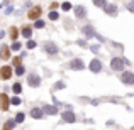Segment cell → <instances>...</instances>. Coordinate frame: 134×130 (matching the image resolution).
<instances>
[{
	"mask_svg": "<svg viewBox=\"0 0 134 130\" xmlns=\"http://www.w3.org/2000/svg\"><path fill=\"white\" fill-rule=\"evenodd\" d=\"M22 36L29 39V37L32 36V29H31V27H24V29H22Z\"/></svg>",
	"mask_w": 134,
	"mask_h": 130,
	"instance_id": "obj_18",
	"label": "cell"
},
{
	"mask_svg": "<svg viewBox=\"0 0 134 130\" xmlns=\"http://www.w3.org/2000/svg\"><path fill=\"white\" fill-rule=\"evenodd\" d=\"M82 30H83V34H85V37H93L95 36V30H93L92 26H85Z\"/></svg>",
	"mask_w": 134,
	"mask_h": 130,
	"instance_id": "obj_11",
	"label": "cell"
},
{
	"mask_svg": "<svg viewBox=\"0 0 134 130\" xmlns=\"http://www.w3.org/2000/svg\"><path fill=\"white\" fill-rule=\"evenodd\" d=\"M104 7H105V12H107L109 15H112V17L117 15V7L115 5H104Z\"/></svg>",
	"mask_w": 134,
	"mask_h": 130,
	"instance_id": "obj_12",
	"label": "cell"
},
{
	"mask_svg": "<svg viewBox=\"0 0 134 130\" xmlns=\"http://www.w3.org/2000/svg\"><path fill=\"white\" fill-rule=\"evenodd\" d=\"M56 7H58V3H56V2H53V3H51V5H49V9H51V10H54V9H56Z\"/></svg>",
	"mask_w": 134,
	"mask_h": 130,
	"instance_id": "obj_30",
	"label": "cell"
},
{
	"mask_svg": "<svg viewBox=\"0 0 134 130\" xmlns=\"http://www.w3.org/2000/svg\"><path fill=\"white\" fill-rule=\"evenodd\" d=\"M12 103H14V105H19V103H20V100L15 96V98H12Z\"/></svg>",
	"mask_w": 134,
	"mask_h": 130,
	"instance_id": "obj_29",
	"label": "cell"
},
{
	"mask_svg": "<svg viewBox=\"0 0 134 130\" xmlns=\"http://www.w3.org/2000/svg\"><path fill=\"white\" fill-rule=\"evenodd\" d=\"M9 58H10L9 46H2V47H0V59H9Z\"/></svg>",
	"mask_w": 134,
	"mask_h": 130,
	"instance_id": "obj_9",
	"label": "cell"
},
{
	"mask_svg": "<svg viewBox=\"0 0 134 130\" xmlns=\"http://www.w3.org/2000/svg\"><path fill=\"white\" fill-rule=\"evenodd\" d=\"M93 3H95L97 7H104L105 3H107V0H93Z\"/></svg>",
	"mask_w": 134,
	"mask_h": 130,
	"instance_id": "obj_21",
	"label": "cell"
},
{
	"mask_svg": "<svg viewBox=\"0 0 134 130\" xmlns=\"http://www.w3.org/2000/svg\"><path fill=\"white\" fill-rule=\"evenodd\" d=\"M12 76V68L10 66H2L0 68V79H9Z\"/></svg>",
	"mask_w": 134,
	"mask_h": 130,
	"instance_id": "obj_4",
	"label": "cell"
},
{
	"mask_svg": "<svg viewBox=\"0 0 134 130\" xmlns=\"http://www.w3.org/2000/svg\"><path fill=\"white\" fill-rule=\"evenodd\" d=\"M12 49H14V51H19V49H20V44L19 42H14L12 44Z\"/></svg>",
	"mask_w": 134,
	"mask_h": 130,
	"instance_id": "obj_28",
	"label": "cell"
},
{
	"mask_svg": "<svg viewBox=\"0 0 134 130\" xmlns=\"http://www.w3.org/2000/svg\"><path fill=\"white\" fill-rule=\"evenodd\" d=\"M121 79H122L124 85H134V75H132V71H124L121 75Z\"/></svg>",
	"mask_w": 134,
	"mask_h": 130,
	"instance_id": "obj_1",
	"label": "cell"
},
{
	"mask_svg": "<svg viewBox=\"0 0 134 130\" xmlns=\"http://www.w3.org/2000/svg\"><path fill=\"white\" fill-rule=\"evenodd\" d=\"M34 27H36V29H41V27H44V22H43V20H36Z\"/></svg>",
	"mask_w": 134,
	"mask_h": 130,
	"instance_id": "obj_25",
	"label": "cell"
},
{
	"mask_svg": "<svg viewBox=\"0 0 134 130\" xmlns=\"http://www.w3.org/2000/svg\"><path fill=\"white\" fill-rule=\"evenodd\" d=\"M15 75H19V76H22V75H24V68H22L20 64L15 68Z\"/></svg>",
	"mask_w": 134,
	"mask_h": 130,
	"instance_id": "obj_22",
	"label": "cell"
},
{
	"mask_svg": "<svg viewBox=\"0 0 134 130\" xmlns=\"http://www.w3.org/2000/svg\"><path fill=\"white\" fill-rule=\"evenodd\" d=\"M27 83H29L32 88H37L41 85V78H39V75H36V73H31L29 75V78H27Z\"/></svg>",
	"mask_w": 134,
	"mask_h": 130,
	"instance_id": "obj_2",
	"label": "cell"
},
{
	"mask_svg": "<svg viewBox=\"0 0 134 130\" xmlns=\"http://www.w3.org/2000/svg\"><path fill=\"white\" fill-rule=\"evenodd\" d=\"M27 47H29V49H34V47H36V42H34V41H29V42H27Z\"/></svg>",
	"mask_w": 134,
	"mask_h": 130,
	"instance_id": "obj_27",
	"label": "cell"
},
{
	"mask_svg": "<svg viewBox=\"0 0 134 130\" xmlns=\"http://www.w3.org/2000/svg\"><path fill=\"white\" fill-rule=\"evenodd\" d=\"M14 127H15V122H14V120H7L2 130H14Z\"/></svg>",
	"mask_w": 134,
	"mask_h": 130,
	"instance_id": "obj_17",
	"label": "cell"
},
{
	"mask_svg": "<svg viewBox=\"0 0 134 130\" xmlns=\"http://www.w3.org/2000/svg\"><path fill=\"white\" fill-rule=\"evenodd\" d=\"M20 90H22L20 83H15V85H14V93H20Z\"/></svg>",
	"mask_w": 134,
	"mask_h": 130,
	"instance_id": "obj_23",
	"label": "cell"
},
{
	"mask_svg": "<svg viewBox=\"0 0 134 130\" xmlns=\"http://www.w3.org/2000/svg\"><path fill=\"white\" fill-rule=\"evenodd\" d=\"M110 66H112L114 71H122V69H124V61H122L121 58H114L112 63H110Z\"/></svg>",
	"mask_w": 134,
	"mask_h": 130,
	"instance_id": "obj_3",
	"label": "cell"
},
{
	"mask_svg": "<svg viewBox=\"0 0 134 130\" xmlns=\"http://www.w3.org/2000/svg\"><path fill=\"white\" fill-rule=\"evenodd\" d=\"M75 14H76V17L83 19V17L87 15V10H85V7H76V9H75Z\"/></svg>",
	"mask_w": 134,
	"mask_h": 130,
	"instance_id": "obj_15",
	"label": "cell"
},
{
	"mask_svg": "<svg viewBox=\"0 0 134 130\" xmlns=\"http://www.w3.org/2000/svg\"><path fill=\"white\" fill-rule=\"evenodd\" d=\"M17 36H19L17 29H15V27H12V29H10V37H12V39H17Z\"/></svg>",
	"mask_w": 134,
	"mask_h": 130,
	"instance_id": "obj_19",
	"label": "cell"
},
{
	"mask_svg": "<svg viewBox=\"0 0 134 130\" xmlns=\"http://www.w3.org/2000/svg\"><path fill=\"white\" fill-rule=\"evenodd\" d=\"M61 9L65 10V12H68V10H71V3H70V2H65V3L61 5Z\"/></svg>",
	"mask_w": 134,
	"mask_h": 130,
	"instance_id": "obj_20",
	"label": "cell"
},
{
	"mask_svg": "<svg viewBox=\"0 0 134 130\" xmlns=\"http://www.w3.org/2000/svg\"><path fill=\"white\" fill-rule=\"evenodd\" d=\"M44 49H46V52H48V54H56V52H58V47H56L54 44H46L44 46Z\"/></svg>",
	"mask_w": 134,
	"mask_h": 130,
	"instance_id": "obj_13",
	"label": "cell"
},
{
	"mask_svg": "<svg viewBox=\"0 0 134 130\" xmlns=\"http://www.w3.org/2000/svg\"><path fill=\"white\" fill-rule=\"evenodd\" d=\"M31 117H32V118H43V110H39V108H32V110H31Z\"/></svg>",
	"mask_w": 134,
	"mask_h": 130,
	"instance_id": "obj_16",
	"label": "cell"
},
{
	"mask_svg": "<svg viewBox=\"0 0 134 130\" xmlns=\"http://www.w3.org/2000/svg\"><path fill=\"white\" fill-rule=\"evenodd\" d=\"M49 19H51V20H56V19H58V14L51 10V12H49Z\"/></svg>",
	"mask_w": 134,
	"mask_h": 130,
	"instance_id": "obj_26",
	"label": "cell"
},
{
	"mask_svg": "<svg viewBox=\"0 0 134 130\" xmlns=\"http://www.w3.org/2000/svg\"><path fill=\"white\" fill-rule=\"evenodd\" d=\"M43 112H46L48 115H56V113H58V108H56V107H51V105H44V107H43Z\"/></svg>",
	"mask_w": 134,
	"mask_h": 130,
	"instance_id": "obj_10",
	"label": "cell"
},
{
	"mask_svg": "<svg viewBox=\"0 0 134 130\" xmlns=\"http://www.w3.org/2000/svg\"><path fill=\"white\" fill-rule=\"evenodd\" d=\"M41 12H43V10H41V7H32V9L27 12V17H29V19H32V20H36L37 17L41 15Z\"/></svg>",
	"mask_w": 134,
	"mask_h": 130,
	"instance_id": "obj_6",
	"label": "cell"
},
{
	"mask_svg": "<svg viewBox=\"0 0 134 130\" xmlns=\"http://www.w3.org/2000/svg\"><path fill=\"white\" fill-rule=\"evenodd\" d=\"M14 64L19 66V64H20V58H15V59H14Z\"/></svg>",
	"mask_w": 134,
	"mask_h": 130,
	"instance_id": "obj_31",
	"label": "cell"
},
{
	"mask_svg": "<svg viewBox=\"0 0 134 130\" xmlns=\"http://www.w3.org/2000/svg\"><path fill=\"white\" fill-rule=\"evenodd\" d=\"M9 103H10L9 96H7L5 93H0V110H2V112H5L7 108H9Z\"/></svg>",
	"mask_w": 134,
	"mask_h": 130,
	"instance_id": "obj_5",
	"label": "cell"
},
{
	"mask_svg": "<svg viewBox=\"0 0 134 130\" xmlns=\"http://www.w3.org/2000/svg\"><path fill=\"white\" fill-rule=\"evenodd\" d=\"M22 120H24V113H19V115L15 117V120H14V122H15V123H20Z\"/></svg>",
	"mask_w": 134,
	"mask_h": 130,
	"instance_id": "obj_24",
	"label": "cell"
},
{
	"mask_svg": "<svg viewBox=\"0 0 134 130\" xmlns=\"http://www.w3.org/2000/svg\"><path fill=\"white\" fill-rule=\"evenodd\" d=\"M70 68H71V69H75V71H82V69L85 68V64H83V61H82V59H73V61H71V64H70Z\"/></svg>",
	"mask_w": 134,
	"mask_h": 130,
	"instance_id": "obj_7",
	"label": "cell"
},
{
	"mask_svg": "<svg viewBox=\"0 0 134 130\" xmlns=\"http://www.w3.org/2000/svg\"><path fill=\"white\" fill-rule=\"evenodd\" d=\"M90 69L93 73H100V69H102V63L98 61V59H92V63H90Z\"/></svg>",
	"mask_w": 134,
	"mask_h": 130,
	"instance_id": "obj_8",
	"label": "cell"
},
{
	"mask_svg": "<svg viewBox=\"0 0 134 130\" xmlns=\"http://www.w3.org/2000/svg\"><path fill=\"white\" fill-rule=\"evenodd\" d=\"M63 120H65V122H70V123H73V122H75V115H73L71 112H65V113H63Z\"/></svg>",
	"mask_w": 134,
	"mask_h": 130,
	"instance_id": "obj_14",
	"label": "cell"
}]
</instances>
